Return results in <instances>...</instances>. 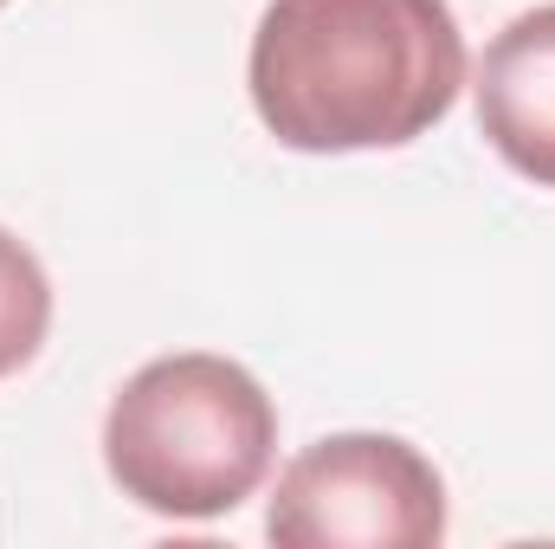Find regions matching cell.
<instances>
[{"mask_svg": "<svg viewBox=\"0 0 555 549\" xmlns=\"http://www.w3.org/2000/svg\"><path fill=\"white\" fill-rule=\"evenodd\" d=\"M266 537L278 549H433L446 478L395 433H330L278 472Z\"/></svg>", "mask_w": 555, "mask_h": 549, "instance_id": "cell-3", "label": "cell"}, {"mask_svg": "<svg viewBox=\"0 0 555 549\" xmlns=\"http://www.w3.org/2000/svg\"><path fill=\"white\" fill-rule=\"evenodd\" d=\"M0 7H7V0H0Z\"/></svg>", "mask_w": 555, "mask_h": 549, "instance_id": "cell-6", "label": "cell"}, {"mask_svg": "<svg viewBox=\"0 0 555 549\" xmlns=\"http://www.w3.org/2000/svg\"><path fill=\"white\" fill-rule=\"evenodd\" d=\"M278 452V408L227 356L188 349L137 369L104 413V465L117 491L175 524L240 511Z\"/></svg>", "mask_w": 555, "mask_h": 549, "instance_id": "cell-2", "label": "cell"}, {"mask_svg": "<svg viewBox=\"0 0 555 549\" xmlns=\"http://www.w3.org/2000/svg\"><path fill=\"white\" fill-rule=\"evenodd\" d=\"M46 330H52V278L26 240L0 227V382L46 349Z\"/></svg>", "mask_w": 555, "mask_h": 549, "instance_id": "cell-5", "label": "cell"}, {"mask_svg": "<svg viewBox=\"0 0 555 549\" xmlns=\"http://www.w3.org/2000/svg\"><path fill=\"white\" fill-rule=\"evenodd\" d=\"M478 130L537 188H555V7L517 13L478 65Z\"/></svg>", "mask_w": 555, "mask_h": 549, "instance_id": "cell-4", "label": "cell"}, {"mask_svg": "<svg viewBox=\"0 0 555 549\" xmlns=\"http://www.w3.org/2000/svg\"><path fill=\"white\" fill-rule=\"evenodd\" d=\"M246 85L297 155L408 149L465 91V33L446 0H272Z\"/></svg>", "mask_w": 555, "mask_h": 549, "instance_id": "cell-1", "label": "cell"}]
</instances>
